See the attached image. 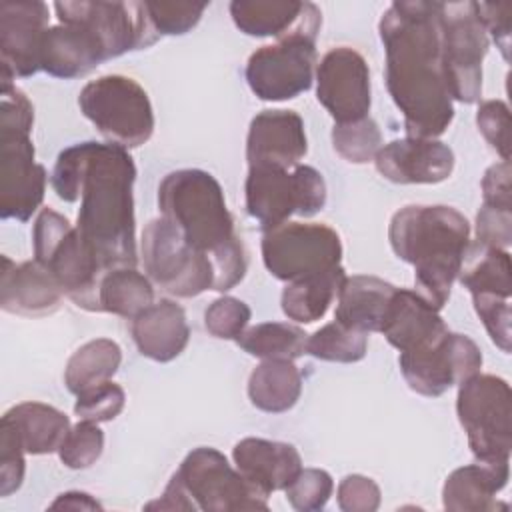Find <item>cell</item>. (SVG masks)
Here are the masks:
<instances>
[{
    "instance_id": "cell-27",
    "label": "cell",
    "mask_w": 512,
    "mask_h": 512,
    "mask_svg": "<svg viewBox=\"0 0 512 512\" xmlns=\"http://www.w3.org/2000/svg\"><path fill=\"white\" fill-rule=\"evenodd\" d=\"M394 292L396 286L378 276H346L336 296L334 320L366 334L380 332Z\"/></svg>"
},
{
    "instance_id": "cell-50",
    "label": "cell",
    "mask_w": 512,
    "mask_h": 512,
    "mask_svg": "<svg viewBox=\"0 0 512 512\" xmlns=\"http://www.w3.org/2000/svg\"><path fill=\"white\" fill-rule=\"evenodd\" d=\"M146 510H186V512L192 510L194 512L198 508H196L194 500L190 498V494L186 492V488L182 486V482L178 480V476L172 474V478L168 480L162 496L148 502Z\"/></svg>"
},
{
    "instance_id": "cell-43",
    "label": "cell",
    "mask_w": 512,
    "mask_h": 512,
    "mask_svg": "<svg viewBox=\"0 0 512 512\" xmlns=\"http://www.w3.org/2000/svg\"><path fill=\"white\" fill-rule=\"evenodd\" d=\"M474 310L482 320L486 332L490 334L492 342L502 350L510 352L512 342V328H510V298L492 296V294H476L472 296Z\"/></svg>"
},
{
    "instance_id": "cell-17",
    "label": "cell",
    "mask_w": 512,
    "mask_h": 512,
    "mask_svg": "<svg viewBox=\"0 0 512 512\" xmlns=\"http://www.w3.org/2000/svg\"><path fill=\"white\" fill-rule=\"evenodd\" d=\"M316 98L336 124L366 118L372 94L364 56L350 46L328 50L316 66Z\"/></svg>"
},
{
    "instance_id": "cell-22",
    "label": "cell",
    "mask_w": 512,
    "mask_h": 512,
    "mask_svg": "<svg viewBox=\"0 0 512 512\" xmlns=\"http://www.w3.org/2000/svg\"><path fill=\"white\" fill-rule=\"evenodd\" d=\"M238 472L266 498L286 486L302 470L300 452L288 444L266 438H244L232 448Z\"/></svg>"
},
{
    "instance_id": "cell-20",
    "label": "cell",
    "mask_w": 512,
    "mask_h": 512,
    "mask_svg": "<svg viewBox=\"0 0 512 512\" xmlns=\"http://www.w3.org/2000/svg\"><path fill=\"white\" fill-rule=\"evenodd\" d=\"M308 152L304 120L294 110H262L248 128L246 160L250 166L290 170Z\"/></svg>"
},
{
    "instance_id": "cell-1",
    "label": "cell",
    "mask_w": 512,
    "mask_h": 512,
    "mask_svg": "<svg viewBox=\"0 0 512 512\" xmlns=\"http://www.w3.org/2000/svg\"><path fill=\"white\" fill-rule=\"evenodd\" d=\"M136 166L126 148L78 142L64 148L52 170V188L64 202L80 200L76 230L104 272L136 268Z\"/></svg>"
},
{
    "instance_id": "cell-24",
    "label": "cell",
    "mask_w": 512,
    "mask_h": 512,
    "mask_svg": "<svg viewBox=\"0 0 512 512\" xmlns=\"http://www.w3.org/2000/svg\"><path fill=\"white\" fill-rule=\"evenodd\" d=\"M138 352L154 362H170L190 340L186 312L174 300H158L132 318L130 326Z\"/></svg>"
},
{
    "instance_id": "cell-2",
    "label": "cell",
    "mask_w": 512,
    "mask_h": 512,
    "mask_svg": "<svg viewBox=\"0 0 512 512\" xmlns=\"http://www.w3.org/2000/svg\"><path fill=\"white\" fill-rule=\"evenodd\" d=\"M442 2H392L378 24L386 54V88L402 112L406 136H442L454 120L440 34Z\"/></svg>"
},
{
    "instance_id": "cell-48",
    "label": "cell",
    "mask_w": 512,
    "mask_h": 512,
    "mask_svg": "<svg viewBox=\"0 0 512 512\" xmlns=\"http://www.w3.org/2000/svg\"><path fill=\"white\" fill-rule=\"evenodd\" d=\"M510 162L492 164L482 178V204L494 208L512 210V182H510Z\"/></svg>"
},
{
    "instance_id": "cell-19",
    "label": "cell",
    "mask_w": 512,
    "mask_h": 512,
    "mask_svg": "<svg viewBox=\"0 0 512 512\" xmlns=\"http://www.w3.org/2000/svg\"><path fill=\"white\" fill-rule=\"evenodd\" d=\"M454 152L434 138H398L384 144L376 158V170L396 184H438L454 170Z\"/></svg>"
},
{
    "instance_id": "cell-42",
    "label": "cell",
    "mask_w": 512,
    "mask_h": 512,
    "mask_svg": "<svg viewBox=\"0 0 512 512\" xmlns=\"http://www.w3.org/2000/svg\"><path fill=\"white\" fill-rule=\"evenodd\" d=\"M250 306L234 296L216 298L204 312L206 330L220 340H236L250 322Z\"/></svg>"
},
{
    "instance_id": "cell-7",
    "label": "cell",
    "mask_w": 512,
    "mask_h": 512,
    "mask_svg": "<svg viewBox=\"0 0 512 512\" xmlns=\"http://www.w3.org/2000/svg\"><path fill=\"white\" fill-rule=\"evenodd\" d=\"M456 414L476 462H510L512 394L504 378L474 374L456 396Z\"/></svg>"
},
{
    "instance_id": "cell-33",
    "label": "cell",
    "mask_w": 512,
    "mask_h": 512,
    "mask_svg": "<svg viewBox=\"0 0 512 512\" xmlns=\"http://www.w3.org/2000/svg\"><path fill=\"white\" fill-rule=\"evenodd\" d=\"M122 362L120 346L110 338H94L82 344L66 362L64 384L72 394H80L96 384L112 380Z\"/></svg>"
},
{
    "instance_id": "cell-21",
    "label": "cell",
    "mask_w": 512,
    "mask_h": 512,
    "mask_svg": "<svg viewBox=\"0 0 512 512\" xmlns=\"http://www.w3.org/2000/svg\"><path fill=\"white\" fill-rule=\"evenodd\" d=\"M380 332L400 354H408L434 346L450 330L440 310L428 304L416 290L396 288Z\"/></svg>"
},
{
    "instance_id": "cell-14",
    "label": "cell",
    "mask_w": 512,
    "mask_h": 512,
    "mask_svg": "<svg viewBox=\"0 0 512 512\" xmlns=\"http://www.w3.org/2000/svg\"><path fill=\"white\" fill-rule=\"evenodd\" d=\"M174 474L178 476L198 510H268L266 496L260 494L216 448H194L186 454Z\"/></svg>"
},
{
    "instance_id": "cell-10",
    "label": "cell",
    "mask_w": 512,
    "mask_h": 512,
    "mask_svg": "<svg viewBox=\"0 0 512 512\" xmlns=\"http://www.w3.org/2000/svg\"><path fill=\"white\" fill-rule=\"evenodd\" d=\"M244 192L246 210L262 230L288 222L292 214L314 216L326 204V182L316 168L306 164L290 170L250 166Z\"/></svg>"
},
{
    "instance_id": "cell-23",
    "label": "cell",
    "mask_w": 512,
    "mask_h": 512,
    "mask_svg": "<svg viewBox=\"0 0 512 512\" xmlns=\"http://www.w3.org/2000/svg\"><path fill=\"white\" fill-rule=\"evenodd\" d=\"M62 290L52 274L36 260L12 262L2 256L0 306L18 316H46L58 310Z\"/></svg>"
},
{
    "instance_id": "cell-9",
    "label": "cell",
    "mask_w": 512,
    "mask_h": 512,
    "mask_svg": "<svg viewBox=\"0 0 512 512\" xmlns=\"http://www.w3.org/2000/svg\"><path fill=\"white\" fill-rule=\"evenodd\" d=\"M322 14L306 20L290 34L250 54L246 82L250 90L268 102H282L306 92L314 80L316 36Z\"/></svg>"
},
{
    "instance_id": "cell-41",
    "label": "cell",
    "mask_w": 512,
    "mask_h": 512,
    "mask_svg": "<svg viewBox=\"0 0 512 512\" xmlns=\"http://www.w3.org/2000/svg\"><path fill=\"white\" fill-rule=\"evenodd\" d=\"M152 28L166 36H180L190 32L202 18L206 2H144Z\"/></svg>"
},
{
    "instance_id": "cell-30",
    "label": "cell",
    "mask_w": 512,
    "mask_h": 512,
    "mask_svg": "<svg viewBox=\"0 0 512 512\" xmlns=\"http://www.w3.org/2000/svg\"><path fill=\"white\" fill-rule=\"evenodd\" d=\"M302 392V374L292 360H262L248 378L250 402L270 414L290 410Z\"/></svg>"
},
{
    "instance_id": "cell-26",
    "label": "cell",
    "mask_w": 512,
    "mask_h": 512,
    "mask_svg": "<svg viewBox=\"0 0 512 512\" xmlns=\"http://www.w3.org/2000/svg\"><path fill=\"white\" fill-rule=\"evenodd\" d=\"M510 462H476L448 474L442 488V504L452 512L496 510V494L506 486Z\"/></svg>"
},
{
    "instance_id": "cell-31",
    "label": "cell",
    "mask_w": 512,
    "mask_h": 512,
    "mask_svg": "<svg viewBox=\"0 0 512 512\" xmlns=\"http://www.w3.org/2000/svg\"><path fill=\"white\" fill-rule=\"evenodd\" d=\"M344 278V268L336 266L332 270L288 282L280 296L282 312L300 324H312L320 320L338 296Z\"/></svg>"
},
{
    "instance_id": "cell-4",
    "label": "cell",
    "mask_w": 512,
    "mask_h": 512,
    "mask_svg": "<svg viewBox=\"0 0 512 512\" xmlns=\"http://www.w3.org/2000/svg\"><path fill=\"white\" fill-rule=\"evenodd\" d=\"M394 254L414 266L416 292L442 310L470 246V222L452 206L410 204L388 226Z\"/></svg>"
},
{
    "instance_id": "cell-37",
    "label": "cell",
    "mask_w": 512,
    "mask_h": 512,
    "mask_svg": "<svg viewBox=\"0 0 512 512\" xmlns=\"http://www.w3.org/2000/svg\"><path fill=\"white\" fill-rule=\"evenodd\" d=\"M332 146L346 162L366 164L376 158L378 150L384 144L378 124L370 116H366L356 122L334 124Z\"/></svg>"
},
{
    "instance_id": "cell-8",
    "label": "cell",
    "mask_w": 512,
    "mask_h": 512,
    "mask_svg": "<svg viewBox=\"0 0 512 512\" xmlns=\"http://www.w3.org/2000/svg\"><path fill=\"white\" fill-rule=\"evenodd\" d=\"M78 106L110 144L126 150L146 144L154 132L148 92L130 76L106 74L88 82Z\"/></svg>"
},
{
    "instance_id": "cell-47",
    "label": "cell",
    "mask_w": 512,
    "mask_h": 512,
    "mask_svg": "<svg viewBox=\"0 0 512 512\" xmlns=\"http://www.w3.org/2000/svg\"><path fill=\"white\" fill-rule=\"evenodd\" d=\"M476 242L506 250L512 242V210L482 204L476 214Z\"/></svg>"
},
{
    "instance_id": "cell-29",
    "label": "cell",
    "mask_w": 512,
    "mask_h": 512,
    "mask_svg": "<svg viewBox=\"0 0 512 512\" xmlns=\"http://www.w3.org/2000/svg\"><path fill=\"white\" fill-rule=\"evenodd\" d=\"M2 422L16 432L26 454L36 456L58 452L72 428L64 412L44 402H20L4 412Z\"/></svg>"
},
{
    "instance_id": "cell-12",
    "label": "cell",
    "mask_w": 512,
    "mask_h": 512,
    "mask_svg": "<svg viewBox=\"0 0 512 512\" xmlns=\"http://www.w3.org/2000/svg\"><path fill=\"white\" fill-rule=\"evenodd\" d=\"M140 254L150 280L172 296L192 298L214 286L210 258L194 250L162 216L146 224Z\"/></svg>"
},
{
    "instance_id": "cell-49",
    "label": "cell",
    "mask_w": 512,
    "mask_h": 512,
    "mask_svg": "<svg viewBox=\"0 0 512 512\" xmlns=\"http://www.w3.org/2000/svg\"><path fill=\"white\" fill-rule=\"evenodd\" d=\"M478 16L486 28V32L492 34L496 46L500 48L504 60H508L510 52V14L512 6L510 4H486V2H476Z\"/></svg>"
},
{
    "instance_id": "cell-13",
    "label": "cell",
    "mask_w": 512,
    "mask_h": 512,
    "mask_svg": "<svg viewBox=\"0 0 512 512\" xmlns=\"http://www.w3.org/2000/svg\"><path fill=\"white\" fill-rule=\"evenodd\" d=\"M262 260L274 278L294 282L342 266V242L326 224L284 222L264 230Z\"/></svg>"
},
{
    "instance_id": "cell-18",
    "label": "cell",
    "mask_w": 512,
    "mask_h": 512,
    "mask_svg": "<svg viewBox=\"0 0 512 512\" xmlns=\"http://www.w3.org/2000/svg\"><path fill=\"white\" fill-rule=\"evenodd\" d=\"M48 20V6L44 2L0 4L2 84H10L16 76L28 78L40 70V50Z\"/></svg>"
},
{
    "instance_id": "cell-39",
    "label": "cell",
    "mask_w": 512,
    "mask_h": 512,
    "mask_svg": "<svg viewBox=\"0 0 512 512\" xmlns=\"http://www.w3.org/2000/svg\"><path fill=\"white\" fill-rule=\"evenodd\" d=\"M334 490L332 476L322 468H302L298 476L286 486V498L294 510L316 512L322 510Z\"/></svg>"
},
{
    "instance_id": "cell-34",
    "label": "cell",
    "mask_w": 512,
    "mask_h": 512,
    "mask_svg": "<svg viewBox=\"0 0 512 512\" xmlns=\"http://www.w3.org/2000/svg\"><path fill=\"white\" fill-rule=\"evenodd\" d=\"M98 298L102 312L132 320L154 304V288L136 268H114L102 276Z\"/></svg>"
},
{
    "instance_id": "cell-15",
    "label": "cell",
    "mask_w": 512,
    "mask_h": 512,
    "mask_svg": "<svg viewBox=\"0 0 512 512\" xmlns=\"http://www.w3.org/2000/svg\"><path fill=\"white\" fill-rule=\"evenodd\" d=\"M54 10L60 24H76L88 30L106 60L148 48L160 38L150 24L144 2H56Z\"/></svg>"
},
{
    "instance_id": "cell-16",
    "label": "cell",
    "mask_w": 512,
    "mask_h": 512,
    "mask_svg": "<svg viewBox=\"0 0 512 512\" xmlns=\"http://www.w3.org/2000/svg\"><path fill=\"white\" fill-rule=\"evenodd\" d=\"M398 364L410 390L436 398L478 374L482 368V352L472 338L448 332L426 350L400 354Z\"/></svg>"
},
{
    "instance_id": "cell-46",
    "label": "cell",
    "mask_w": 512,
    "mask_h": 512,
    "mask_svg": "<svg viewBox=\"0 0 512 512\" xmlns=\"http://www.w3.org/2000/svg\"><path fill=\"white\" fill-rule=\"evenodd\" d=\"M336 498L342 512H374L380 506V488L368 476L348 474L340 480Z\"/></svg>"
},
{
    "instance_id": "cell-28",
    "label": "cell",
    "mask_w": 512,
    "mask_h": 512,
    "mask_svg": "<svg viewBox=\"0 0 512 512\" xmlns=\"http://www.w3.org/2000/svg\"><path fill=\"white\" fill-rule=\"evenodd\" d=\"M318 14L316 4L298 0H234L230 4L236 28L256 38H282Z\"/></svg>"
},
{
    "instance_id": "cell-45",
    "label": "cell",
    "mask_w": 512,
    "mask_h": 512,
    "mask_svg": "<svg viewBox=\"0 0 512 512\" xmlns=\"http://www.w3.org/2000/svg\"><path fill=\"white\" fill-rule=\"evenodd\" d=\"M16 432L0 420V496H10L22 486L26 460Z\"/></svg>"
},
{
    "instance_id": "cell-38",
    "label": "cell",
    "mask_w": 512,
    "mask_h": 512,
    "mask_svg": "<svg viewBox=\"0 0 512 512\" xmlns=\"http://www.w3.org/2000/svg\"><path fill=\"white\" fill-rule=\"evenodd\" d=\"M104 450V432L98 422L80 420L70 428L64 442L58 448V456L64 466L72 470L90 468Z\"/></svg>"
},
{
    "instance_id": "cell-6",
    "label": "cell",
    "mask_w": 512,
    "mask_h": 512,
    "mask_svg": "<svg viewBox=\"0 0 512 512\" xmlns=\"http://www.w3.org/2000/svg\"><path fill=\"white\" fill-rule=\"evenodd\" d=\"M32 244L34 260L52 274L62 294L78 308L102 312L98 292L106 272L66 216L44 208L34 222Z\"/></svg>"
},
{
    "instance_id": "cell-51",
    "label": "cell",
    "mask_w": 512,
    "mask_h": 512,
    "mask_svg": "<svg viewBox=\"0 0 512 512\" xmlns=\"http://www.w3.org/2000/svg\"><path fill=\"white\" fill-rule=\"evenodd\" d=\"M50 510H102V504L86 492L70 490V492L60 494L50 504Z\"/></svg>"
},
{
    "instance_id": "cell-3",
    "label": "cell",
    "mask_w": 512,
    "mask_h": 512,
    "mask_svg": "<svg viewBox=\"0 0 512 512\" xmlns=\"http://www.w3.org/2000/svg\"><path fill=\"white\" fill-rule=\"evenodd\" d=\"M160 216L184 240L210 258L216 292H226L242 282L248 256L234 230L220 182L206 170L182 168L166 174L158 186Z\"/></svg>"
},
{
    "instance_id": "cell-36",
    "label": "cell",
    "mask_w": 512,
    "mask_h": 512,
    "mask_svg": "<svg viewBox=\"0 0 512 512\" xmlns=\"http://www.w3.org/2000/svg\"><path fill=\"white\" fill-rule=\"evenodd\" d=\"M368 334L348 328L340 322L324 324L308 336L306 354L326 362H358L366 356Z\"/></svg>"
},
{
    "instance_id": "cell-5",
    "label": "cell",
    "mask_w": 512,
    "mask_h": 512,
    "mask_svg": "<svg viewBox=\"0 0 512 512\" xmlns=\"http://www.w3.org/2000/svg\"><path fill=\"white\" fill-rule=\"evenodd\" d=\"M34 106L14 84L0 94V216L26 222L42 204L46 168L34 160Z\"/></svg>"
},
{
    "instance_id": "cell-32",
    "label": "cell",
    "mask_w": 512,
    "mask_h": 512,
    "mask_svg": "<svg viewBox=\"0 0 512 512\" xmlns=\"http://www.w3.org/2000/svg\"><path fill=\"white\" fill-rule=\"evenodd\" d=\"M458 280L472 296L492 294L510 298L512 294V264L508 250L474 242L468 246L462 260Z\"/></svg>"
},
{
    "instance_id": "cell-44",
    "label": "cell",
    "mask_w": 512,
    "mask_h": 512,
    "mask_svg": "<svg viewBox=\"0 0 512 512\" xmlns=\"http://www.w3.org/2000/svg\"><path fill=\"white\" fill-rule=\"evenodd\" d=\"M476 126L484 140L510 162V110L502 100H486L478 106Z\"/></svg>"
},
{
    "instance_id": "cell-25",
    "label": "cell",
    "mask_w": 512,
    "mask_h": 512,
    "mask_svg": "<svg viewBox=\"0 0 512 512\" xmlns=\"http://www.w3.org/2000/svg\"><path fill=\"white\" fill-rule=\"evenodd\" d=\"M106 60L96 38L76 24L48 26L42 38L40 70L54 78H80Z\"/></svg>"
},
{
    "instance_id": "cell-40",
    "label": "cell",
    "mask_w": 512,
    "mask_h": 512,
    "mask_svg": "<svg viewBox=\"0 0 512 512\" xmlns=\"http://www.w3.org/2000/svg\"><path fill=\"white\" fill-rule=\"evenodd\" d=\"M124 404H126L124 388L108 380L76 394L74 414L80 420L108 422V420H114L124 410Z\"/></svg>"
},
{
    "instance_id": "cell-11",
    "label": "cell",
    "mask_w": 512,
    "mask_h": 512,
    "mask_svg": "<svg viewBox=\"0 0 512 512\" xmlns=\"http://www.w3.org/2000/svg\"><path fill=\"white\" fill-rule=\"evenodd\" d=\"M442 64L452 100L474 104L482 96V62L488 54V32L476 2H442Z\"/></svg>"
},
{
    "instance_id": "cell-35",
    "label": "cell",
    "mask_w": 512,
    "mask_h": 512,
    "mask_svg": "<svg viewBox=\"0 0 512 512\" xmlns=\"http://www.w3.org/2000/svg\"><path fill=\"white\" fill-rule=\"evenodd\" d=\"M306 340L308 334L300 326L288 322H262L246 328L236 338V344L246 354L262 360H294L306 354Z\"/></svg>"
}]
</instances>
